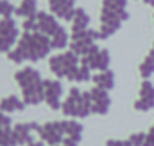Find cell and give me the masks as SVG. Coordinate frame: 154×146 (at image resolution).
Instances as JSON below:
<instances>
[{
    "instance_id": "1",
    "label": "cell",
    "mask_w": 154,
    "mask_h": 146,
    "mask_svg": "<svg viewBox=\"0 0 154 146\" xmlns=\"http://www.w3.org/2000/svg\"><path fill=\"white\" fill-rule=\"evenodd\" d=\"M51 50L50 37L41 31H24L15 50L7 53L8 60L15 64H22L24 60L37 62L46 57Z\"/></svg>"
},
{
    "instance_id": "9",
    "label": "cell",
    "mask_w": 154,
    "mask_h": 146,
    "mask_svg": "<svg viewBox=\"0 0 154 146\" xmlns=\"http://www.w3.org/2000/svg\"><path fill=\"white\" fill-rule=\"evenodd\" d=\"M45 85V101L51 110H60L62 103L60 98L62 95V84L58 80H43Z\"/></svg>"
},
{
    "instance_id": "25",
    "label": "cell",
    "mask_w": 154,
    "mask_h": 146,
    "mask_svg": "<svg viewBox=\"0 0 154 146\" xmlns=\"http://www.w3.org/2000/svg\"><path fill=\"white\" fill-rule=\"evenodd\" d=\"M29 146H45V145H43L42 141H39V142H31V144H29Z\"/></svg>"
},
{
    "instance_id": "4",
    "label": "cell",
    "mask_w": 154,
    "mask_h": 146,
    "mask_svg": "<svg viewBox=\"0 0 154 146\" xmlns=\"http://www.w3.org/2000/svg\"><path fill=\"white\" fill-rule=\"evenodd\" d=\"M61 110L66 116L87 118L92 112V96L89 92H81L80 88H72L68 99L62 103Z\"/></svg>"
},
{
    "instance_id": "10",
    "label": "cell",
    "mask_w": 154,
    "mask_h": 146,
    "mask_svg": "<svg viewBox=\"0 0 154 146\" xmlns=\"http://www.w3.org/2000/svg\"><path fill=\"white\" fill-rule=\"evenodd\" d=\"M154 107V85L149 80H145L139 91V100L134 103V108L138 111H147Z\"/></svg>"
},
{
    "instance_id": "6",
    "label": "cell",
    "mask_w": 154,
    "mask_h": 146,
    "mask_svg": "<svg viewBox=\"0 0 154 146\" xmlns=\"http://www.w3.org/2000/svg\"><path fill=\"white\" fill-rule=\"evenodd\" d=\"M38 133V135L41 137V139L45 142H48L50 146H58L62 144L65 138V127L62 122H48L43 126H38V129L35 130Z\"/></svg>"
},
{
    "instance_id": "2",
    "label": "cell",
    "mask_w": 154,
    "mask_h": 146,
    "mask_svg": "<svg viewBox=\"0 0 154 146\" xmlns=\"http://www.w3.org/2000/svg\"><path fill=\"white\" fill-rule=\"evenodd\" d=\"M15 80L22 88L23 101L30 106H37L45 100V85L41 73L34 68L26 67L15 73Z\"/></svg>"
},
{
    "instance_id": "13",
    "label": "cell",
    "mask_w": 154,
    "mask_h": 146,
    "mask_svg": "<svg viewBox=\"0 0 154 146\" xmlns=\"http://www.w3.org/2000/svg\"><path fill=\"white\" fill-rule=\"evenodd\" d=\"M37 24H38V31L43 33V34H46L50 38L54 37L62 29L53 16L49 15L48 12H43V11L37 14Z\"/></svg>"
},
{
    "instance_id": "23",
    "label": "cell",
    "mask_w": 154,
    "mask_h": 146,
    "mask_svg": "<svg viewBox=\"0 0 154 146\" xmlns=\"http://www.w3.org/2000/svg\"><path fill=\"white\" fill-rule=\"evenodd\" d=\"M131 141L133 146H143L145 139H146V134L145 133H138V134H133V135L128 138Z\"/></svg>"
},
{
    "instance_id": "5",
    "label": "cell",
    "mask_w": 154,
    "mask_h": 146,
    "mask_svg": "<svg viewBox=\"0 0 154 146\" xmlns=\"http://www.w3.org/2000/svg\"><path fill=\"white\" fill-rule=\"evenodd\" d=\"M79 62H80L79 56L75 51L70 50L64 54H57V56L50 57L49 67H50V70L58 79L66 77L70 81H75L77 70H79Z\"/></svg>"
},
{
    "instance_id": "17",
    "label": "cell",
    "mask_w": 154,
    "mask_h": 146,
    "mask_svg": "<svg viewBox=\"0 0 154 146\" xmlns=\"http://www.w3.org/2000/svg\"><path fill=\"white\" fill-rule=\"evenodd\" d=\"M73 24H72V34L73 33H80L87 30L88 24L91 22V18L87 12L84 11V8H76V14L73 18Z\"/></svg>"
},
{
    "instance_id": "21",
    "label": "cell",
    "mask_w": 154,
    "mask_h": 146,
    "mask_svg": "<svg viewBox=\"0 0 154 146\" xmlns=\"http://www.w3.org/2000/svg\"><path fill=\"white\" fill-rule=\"evenodd\" d=\"M50 42H51V49H62L68 45V34L64 27L54 37L50 38Z\"/></svg>"
},
{
    "instance_id": "20",
    "label": "cell",
    "mask_w": 154,
    "mask_h": 146,
    "mask_svg": "<svg viewBox=\"0 0 154 146\" xmlns=\"http://www.w3.org/2000/svg\"><path fill=\"white\" fill-rule=\"evenodd\" d=\"M139 73H141V76L143 79H149L154 73V45H153V49L150 50L149 56L139 65Z\"/></svg>"
},
{
    "instance_id": "12",
    "label": "cell",
    "mask_w": 154,
    "mask_h": 146,
    "mask_svg": "<svg viewBox=\"0 0 154 146\" xmlns=\"http://www.w3.org/2000/svg\"><path fill=\"white\" fill-rule=\"evenodd\" d=\"M91 96H92V112L93 114L104 115L107 114L111 104V99H109L108 93L106 89L96 87L91 89Z\"/></svg>"
},
{
    "instance_id": "11",
    "label": "cell",
    "mask_w": 154,
    "mask_h": 146,
    "mask_svg": "<svg viewBox=\"0 0 154 146\" xmlns=\"http://www.w3.org/2000/svg\"><path fill=\"white\" fill-rule=\"evenodd\" d=\"M75 2L76 0H49V7L58 18L70 22L73 20L76 14V8L73 7Z\"/></svg>"
},
{
    "instance_id": "14",
    "label": "cell",
    "mask_w": 154,
    "mask_h": 146,
    "mask_svg": "<svg viewBox=\"0 0 154 146\" xmlns=\"http://www.w3.org/2000/svg\"><path fill=\"white\" fill-rule=\"evenodd\" d=\"M11 129V118L0 111V146H18Z\"/></svg>"
},
{
    "instance_id": "7",
    "label": "cell",
    "mask_w": 154,
    "mask_h": 146,
    "mask_svg": "<svg viewBox=\"0 0 154 146\" xmlns=\"http://www.w3.org/2000/svg\"><path fill=\"white\" fill-rule=\"evenodd\" d=\"M18 37L19 30L16 22L12 18H3L0 20V53H8Z\"/></svg>"
},
{
    "instance_id": "24",
    "label": "cell",
    "mask_w": 154,
    "mask_h": 146,
    "mask_svg": "<svg viewBox=\"0 0 154 146\" xmlns=\"http://www.w3.org/2000/svg\"><path fill=\"white\" fill-rule=\"evenodd\" d=\"M107 146H133L130 139L127 141H118V139H109L107 141Z\"/></svg>"
},
{
    "instance_id": "15",
    "label": "cell",
    "mask_w": 154,
    "mask_h": 146,
    "mask_svg": "<svg viewBox=\"0 0 154 146\" xmlns=\"http://www.w3.org/2000/svg\"><path fill=\"white\" fill-rule=\"evenodd\" d=\"M38 123L31 122V123H18V125L14 127L12 133L14 137H15L16 142L18 145H24V144H31L32 141V137L30 135L32 130H37L38 129Z\"/></svg>"
},
{
    "instance_id": "16",
    "label": "cell",
    "mask_w": 154,
    "mask_h": 146,
    "mask_svg": "<svg viewBox=\"0 0 154 146\" xmlns=\"http://www.w3.org/2000/svg\"><path fill=\"white\" fill-rule=\"evenodd\" d=\"M26 106L27 104L24 103L23 100H20L18 96L11 95V96H8V98L2 99V101H0V111H3V112L23 111Z\"/></svg>"
},
{
    "instance_id": "19",
    "label": "cell",
    "mask_w": 154,
    "mask_h": 146,
    "mask_svg": "<svg viewBox=\"0 0 154 146\" xmlns=\"http://www.w3.org/2000/svg\"><path fill=\"white\" fill-rule=\"evenodd\" d=\"M15 14L18 16L24 18H32L38 14L37 11V0H22L20 5L15 10Z\"/></svg>"
},
{
    "instance_id": "3",
    "label": "cell",
    "mask_w": 154,
    "mask_h": 146,
    "mask_svg": "<svg viewBox=\"0 0 154 146\" xmlns=\"http://www.w3.org/2000/svg\"><path fill=\"white\" fill-rule=\"evenodd\" d=\"M127 0H104L101 7V27L99 30L100 39H106L119 30L120 23L128 19V12L125 10Z\"/></svg>"
},
{
    "instance_id": "8",
    "label": "cell",
    "mask_w": 154,
    "mask_h": 146,
    "mask_svg": "<svg viewBox=\"0 0 154 146\" xmlns=\"http://www.w3.org/2000/svg\"><path fill=\"white\" fill-rule=\"evenodd\" d=\"M80 64L88 65L91 69H97V70H108L109 65V53L106 49H100L97 45L95 46L91 53H88L87 56H82L80 58Z\"/></svg>"
},
{
    "instance_id": "26",
    "label": "cell",
    "mask_w": 154,
    "mask_h": 146,
    "mask_svg": "<svg viewBox=\"0 0 154 146\" xmlns=\"http://www.w3.org/2000/svg\"><path fill=\"white\" fill-rule=\"evenodd\" d=\"M145 3H146V4H150V5H153L154 7V0H143Z\"/></svg>"
},
{
    "instance_id": "22",
    "label": "cell",
    "mask_w": 154,
    "mask_h": 146,
    "mask_svg": "<svg viewBox=\"0 0 154 146\" xmlns=\"http://www.w3.org/2000/svg\"><path fill=\"white\" fill-rule=\"evenodd\" d=\"M15 5L10 3L8 0H0V15L4 18H11L14 12H15Z\"/></svg>"
},
{
    "instance_id": "18",
    "label": "cell",
    "mask_w": 154,
    "mask_h": 146,
    "mask_svg": "<svg viewBox=\"0 0 154 146\" xmlns=\"http://www.w3.org/2000/svg\"><path fill=\"white\" fill-rule=\"evenodd\" d=\"M93 82L96 84V87L101 88V89H112L114 88V73L111 72V70H104V72L99 73V74H95V76L92 77Z\"/></svg>"
}]
</instances>
